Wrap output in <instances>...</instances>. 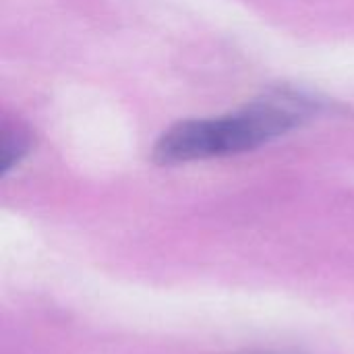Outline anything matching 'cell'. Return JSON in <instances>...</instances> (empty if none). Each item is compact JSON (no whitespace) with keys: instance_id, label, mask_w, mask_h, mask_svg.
Segmentation results:
<instances>
[{"instance_id":"cell-1","label":"cell","mask_w":354,"mask_h":354,"mask_svg":"<svg viewBox=\"0 0 354 354\" xmlns=\"http://www.w3.org/2000/svg\"><path fill=\"white\" fill-rule=\"evenodd\" d=\"M315 110V102L301 93L288 89L268 93L245 110L216 120L220 156L255 149L299 127Z\"/></svg>"},{"instance_id":"cell-2","label":"cell","mask_w":354,"mask_h":354,"mask_svg":"<svg viewBox=\"0 0 354 354\" xmlns=\"http://www.w3.org/2000/svg\"><path fill=\"white\" fill-rule=\"evenodd\" d=\"M220 156L216 120H185L168 129L153 147V162L162 166L187 164Z\"/></svg>"},{"instance_id":"cell-3","label":"cell","mask_w":354,"mask_h":354,"mask_svg":"<svg viewBox=\"0 0 354 354\" xmlns=\"http://www.w3.org/2000/svg\"><path fill=\"white\" fill-rule=\"evenodd\" d=\"M29 141L23 133L19 131H6L4 141H2V174H6L10 168H15L21 158L27 153Z\"/></svg>"}]
</instances>
